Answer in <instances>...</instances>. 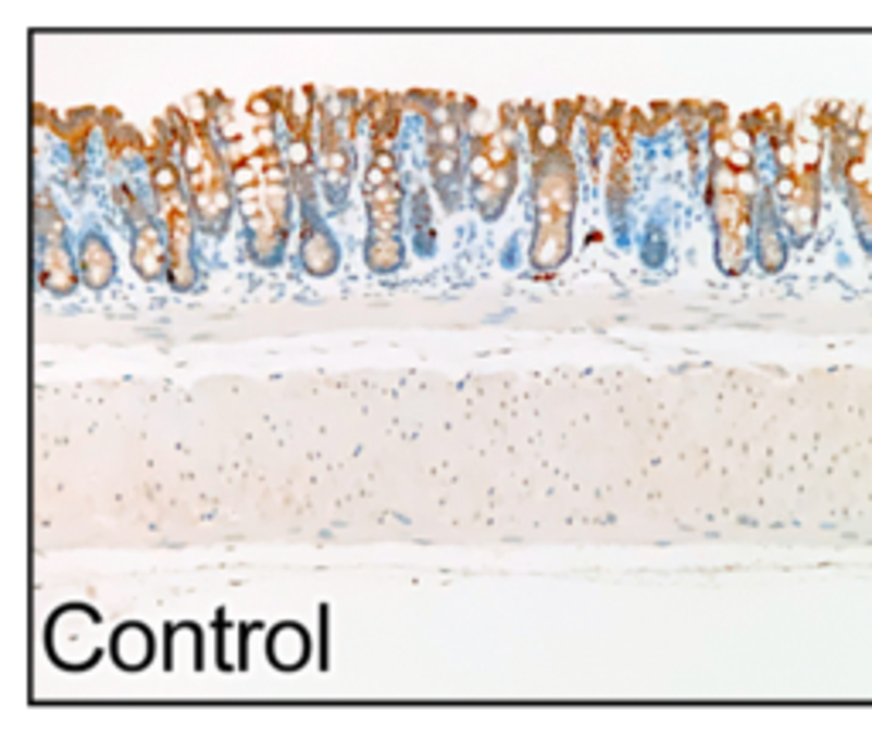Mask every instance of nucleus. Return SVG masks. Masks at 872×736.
Returning <instances> with one entry per match:
<instances>
[{"label": "nucleus", "instance_id": "4", "mask_svg": "<svg viewBox=\"0 0 872 736\" xmlns=\"http://www.w3.org/2000/svg\"><path fill=\"white\" fill-rule=\"evenodd\" d=\"M341 263V249L338 239L327 233V225H321L317 209H307L300 215V266L311 276H331Z\"/></svg>", "mask_w": 872, "mask_h": 736}, {"label": "nucleus", "instance_id": "16", "mask_svg": "<svg viewBox=\"0 0 872 736\" xmlns=\"http://www.w3.org/2000/svg\"><path fill=\"white\" fill-rule=\"evenodd\" d=\"M365 260L375 273H396L406 260V246L399 236L389 233H372L365 242Z\"/></svg>", "mask_w": 872, "mask_h": 736}, {"label": "nucleus", "instance_id": "6", "mask_svg": "<svg viewBox=\"0 0 872 736\" xmlns=\"http://www.w3.org/2000/svg\"><path fill=\"white\" fill-rule=\"evenodd\" d=\"M79 276L89 290H107L116 276V257L102 233H86L79 242Z\"/></svg>", "mask_w": 872, "mask_h": 736}, {"label": "nucleus", "instance_id": "2", "mask_svg": "<svg viewBox=\"0 0 872 736\" xmlns=\"http://www.w3.org/2000/svg\"><path fill=\"white\" fill-rule=\"evenodd\" d=\"M164 215V236H167V280L174 290H191L195 287V209L191 198L174 201Z\"/></svg>", "mask_w": 872, "mask_h": 736}, {"label": "nucleus", "instance_id": "1", "mask_svg": "<svg viewBox=\"0 0 872 736\" xmlns=\"http://www.w3.org/2000/svg\"><path fill=\"white\" fill-rule=\"evenodd\" d=\"M532 201H535V236L532 263L552 273L566 263L573 249V215H576V161L566 150L549 158H535L532 171Z\"/></svg>", "mask_w": 872, "mask_h": 736}, {"label": "nucleus", "instance_id": "13", "mask_svg": "<svg viewBox=\"0 0 872 736\" xmlns=\"http://www.w3.org/2000/svg\"><path fill=\"white\" fill-rule=\"evenodd\" d=\"M287 236H290V228L287 225H279V222H270L263 228H256V233H249L246 239V252L256 260V263H279L284 260V249H287Z\"/></svg>", "mask_w": 872, "mask_h": 736}, {"label": "nucleus", "instance_id": "17", "mask_svg": "<svg viewBox=\"0 0 872 736\" xmlns=\"http://www.w3.org/2000/svg\"><path fill=\"white\" fill-rule=\"evenodd\" d=\"M38 233H41V246L65 242V219L55 205H51L45 191L38 195Z\"/></svg>", "mask_w": 872, "mask_h": 736}, {"label": "nucleus", "instance_id": "3", "mask_svg": "<svg viewBox=\"0 0 872 736\" xmlns=\"http://www.w3.org/2000/svg\"><path fill=\"white\" fill-rule=\"evenodd\" d=\"M471 174V198L484 219H498L508 205L511 191L519 188V164L491 167V164H468Z\"/></svg>", "mask_w": 872, "mask_h": 736}, {"label": "nucleus", "instance_id": "14", "mask_svg": "<svg viewBox=\"0 0 872 736\" xmlns=\"http://www.w3.org/2000/svg\"><path fill=\"white\" fill-rule=\"evenodd\" d=\"M464 150L460 147H440V144H429V174H433V185L436 191L450 195V188L457 185L460 171H464Z\"/></svg>", "mask_w": 872, "mask_h": 736}, {"label": "nucleus", "instance_id": "12", "mask_svg": "<svg viewBox=\"0 0 872 736\" xmlns=\"http://www.w3.org/2000/svg\"><path fill=\"white\" fill-rule=\"evenodd\" d=\"M113 654H116V662L123 669H144L150 662V654H153V641H150V634L137 624H126L116 631V638H113Z\"/></svg>", "mask_w": 872, "mask_h": 736}, {"label": "nucleus", "instance_id": "9", "mask_svg": "<svg viewBox=\"0 0 872 736\" xmlns=\"http://www.w3.org/2000/svg\"><path fill=\"white\" fill-rule=\"evenodd\" d=\"M321 161V185H324V198H327V209H341L345 205V191H348V182H351V171H354V154L351 147H331L324 154H317Z\"/></svg>", "mask_w": 872, "mask_h": 736}, {"label": "nucleus", "instance_id": "11", "mask_svg": "<svg viewBox=\"0 0 872 736\" xmlns=\"http://www.w3.org/2000/svg\"><path fill=\"white\" fill-rule=\"evenodd\" d=\"M96 126H99V110H72L68 116H55V123H51V134H55L72 150V161L79 164V158L86 154V147H89V137L96 134Z\"/></svg>", "mask_w": 872, "mask_h": 736}, {"label": "nucleus", "instance_id": "15", "mask_svg": "<svg viewBox=\"0 0 872 736\" xmlns=\"http://www.w3.org/2000/svg\"><path fill=\"white\" fill-rule=\"evenodd\" d=\"M270 658H273L279 669H297L303 658H307V634H303V627H294V624L276 627L273 638H270Z\"/></svg>", "mask_w": 872, "mask_h": 736}, {"label": "nucleus", "instance_id": "7", "mask_svg": "<svg viewBox=\"0 0 872 736\" xmlns=\"http://www.w3.org/2000/svg\"><path fill=\"white\" fill-rule=\"evenodd\" d=\"M38 276L41 287L55 297H68L79 284V260L68 257L65 242H48L41 246V260H38Z\"/></svg>", "mask_w": 872, "mask_h": 736}, {"label": "nucleus", "instance_id": "10", "mask_svg": "<svg viewBox=\"0 0 872 736\" xmlns=\"http://www.w3.org/2000/svg\"><path fill=\"white\" fill-rule=\"evenodd\" d=\"M757 257L763 270H781L784 266V239L777 233V212L771 205V195H767L757 205Z\"/></svg>", "mask_w": 872, "mask_h": 736}, {"label": "nucleus", "instance_id": "5", "mask_svg": "<svg viewBox=\"0 0 872 736\" xmlns=\"http://www.w3.org/2000/svg\"><path fill=\"white\" fill-rule=\"evenodd\" d=\"M130 263L144 280H161V276H167V263H171L167 260V236L153 222L134 228Z\"/></svg>", "mask_w": 872, "mask_h": 736}, {"label": "nucleus", "instance_id": "8", "mask_svg": "<svg viewBox=\"0 0 872 736\" xmlns=\"http://www.w3.org/2000/svg\"><path fill=\"white\" fill-rule=\"evenodd\" d=\"M402 201H406V188H402L399 177H396V182H389V185H382V188L365 191V209H369L372 233L399 236V228H402Z\"/></svg>", "mask_w": 872, "mask_h": 736}]
</instances>
